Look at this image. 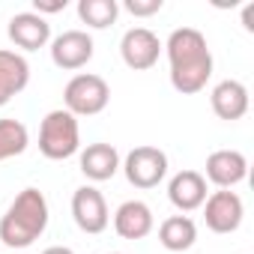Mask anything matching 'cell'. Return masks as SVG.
<instances>
[{
    "label": "cell",
    "mask_w": 254,
    "mask_h": 254,
    "mask_svg": "<svg viewBox=\"0 0 254 254\" xmlns=\"http://www.w3.org/2000/svg\"><path fill=\"white\" fill-rule=\"evenodd\" d=\"M171 63V84L183 96H194L212 78V51L206 36L194 27H177L162 45Z\"/></svg>",
    "instance_id": "cell-1"
},
{
    "label": "cell",
    "mask_w": 254,
    "mask_h": 254,
    "mask_svg": "<svg viewBox=\"0 0 254 254\" xmlns=\"http://www.w3.org/2000/svg\"><path fill=\"white\" fill-rule=\"evenodd\" d=\"M48 200L39 189H24L0 218V242L9 248H30L48 227Z\"/></svg>",
    "instance_id": "cell-2"
},
{
    "label": "cell",
    "mask_w": 254,
    "mask_h": 254,
    "mask_svg": "<svg viewBox=\"0 0 254 254\" xmlns=\"http://www.w3.org/2000/svg\"><path fill=\"white\" fill-rule=\"evenodd\" d=\"M78 150H81L78 117H72L66 108L48 111L39 126V153L51 162H63V159H72Z\"/></svg>",
    "instance_id": "cell-3"
},
{
    "label": "cell",
    "mask_w": 254,
    "mask_h": 254,
    "mask_svg": "<svg viewBox=\"0 0 254 254\" xmlns=\"http://www.w3.org/2000/svg\"><path fill=\"white\" fill-rule=\"evenodd\" d=\"M108 102H111V87L102 75L93 72L75 75L63 90V105L72 117H96L108 108Z\"/></svg>",
    "instance_id": "cell-4"
},
{
    "label": "cell",
    "mask_w": 254,
    "mask_h": 254,
    "mask_svg": "<svg viewBox=\"0 0 254 254\" xmlns=\"http://www.w3.org/2000/svg\"><path fill=\"white\" fill-rule=\"evenodd\" d=\"M120 168L135 189H156L168 177V156L159 147H135Z\"/></svg>",
    "instance_id": "cell-5"
},
{
    "label": "cell",
    "mask_w": 254,
    "mask_h": 254,
    "mask_svg": "<svg viewBox=\"0 0 254 254\" xmlns=\"http://www.w3.org/2000/svg\"><path fill=\"white\" fill-rule=\"evenodd\" d=\"M245 218V203L236 191L230 189H218L212 194H206L203 200V221L212 233H233L239 230Z\"/></svg>",
    "instance_id": "cell-6"
},
{
    "label": "cell",
    "mask_w": 254,
    "mask_h": 254,
    "mask_svg": "<svg viewBox=\"0 0 254 254\" xmlns=\"http://www.w3.org/2000/svg\"><path fill=\"white\" fill-rule=\"evenodd\" d=\"M120 54H123V63L129 69L147 72L162 57V39L150 27H132V30H126L123 39H120Z\"/></svg>",
    "instance_id": "cell-7"
},
{
    "label": "cell",
    "mask_w": 254,
    "mask_h": 254,
    "mask_svg": "<svg viewBox=\"0 0 254 254\" xmlns=\"http://www.w3.org/2000/svg\"><path fill=\"white\" fill-rule=\"evenodd\" d=\"M93 51H96V45L87 30H66L51 39V60L57 69H66V72L84 69L93 60Z\"/></svg>",
    "instance_id": "cell-8"
},
{
    "label": "cell",
    "mask_w": 254,
    "mask_h": 254,
    "mask_svg": "<svg viewBox=\"0 0 254 254\" xmlns=\"http://www.w3.org/2000/svg\"><path fill=\"white\" fill-rule=\"evenodd\" d=\"M72 218L75 224L84 230V233H102L111 221L108 215V203H105V194L96 189V186H81L75 189L72 194Z\"/></svg>",
    "instance_id": "cell-9"
},
{
    "label": "cell",
    "mask_w": 254,
    "mask_h": 254,
    "mask_svg": "<svg viewBox=\"0 0 254 254\" xmlns=\"http://www.w3.org/2000/svg\"><path fill=\"white\" fill-rule=\"evenodd\" d=\"M248 177V159L239 150H215L206 159V177L218 189H233Z\"/></svg>",
    "instance_id": "cell-10"
},
{
    "label": "cell",
    "mask_w": 254,
    "mask_h": 254,
    "mask_svg": "<svg viewBox=\"0 0 254 254\" xmlns=\"http://www.w3.org/2000/svg\"><path fill=\"white\" fill-rule=\"evenodd\" d=\"M9 39L21 51H39L51 42V24L36 12H18L9 21Z\"/></svg>",
    "instance_id": "cell-11"
},
{
    "label": "cell",
    "mask_w": 254,
    "mask_h": 254,
    "mask_svg": "<svg viewBox=\"0 0 254 254\" xmlns=\"http://www.w3.org/2000/svg\"><path fill=\"white\" fill-rule=\"evenodd\" d=\"M209 105L215 111L218 120H242L248 114V87L236 78H227V81H218L209 93Z\"/></svg>",
    "instance_id": "cell-12"
},
{
    "label": "cell",
    "mask_w": 254,
    "mask_h": 254,
    "mask_svg": "<svg viewBox=\"0 0 254 254\" xmlns=\"http://www.w3.org/2000/svg\"><path fill=\"white\" fill-rule=\"evenodd\" d=\"M30 84V63L9 48H0V108L9 105Z\"/></svg>",
    "instance_id": "cell-13"
},
{
    "label": "cell",
    "mask_w": 254,
    "mask_h": 254,
    "mask_svg": "<svg viewBox=\"0 0 254 254\" xmlns=\"http://www.w3.org/2000/svg\"><path fill=\"white\" fill-rule=\"evenodd\" d=\"M153 209L144 200H126L114 212V230L123 239H144L153 233Z\"/></svg>",
    "instance_id": "cell-14"
},
{
    "label": "cell",
    "mask_w": 254,
    "mask_h": 254,
    "mask_svg": "<svg viewBox=\"0 0 254 254\" xmlns=\"http://www.w3.org/2000/svg\"><path fill=\"white\" fill-rule=\"evenodd\" d=\"M168 197L180 212H194L206 200V180L197 171H180L168 183Z\"/></svg>",
    "instance_id": "cell-15"
},
{
    "label": "cell",
    "mask_w": 254,
    "mask_h": 254,
    "mask_svg": "<svg viewBox=\"0 0 254 254\" xmlns=\"http://www.w3.org/2000/svg\"><path fill=\"white\" fill-rule=\"evenodd\" d=\"M120 171V153L114 144H90L81 153V174L93 183H105Z\"/></svg>",
    "instance_id": "cell-16"
},
{
    "label": "cell",
    "mask_w": 254,
    "mask_h": 254,
    "mask_svg": "<svg viewBox=\"0 0 254 254\" xmlns=\"http://www.w3.org/2000/svg\"><path fill=\"white\" fill-rule=\"evenodd\" d=\"M159 242L168 251H189L197 242V224L189 215H171L159 227Z\"/></svg>",
    "instance_id": "cell-17"
},
{
    "label": "cell",
    "mask_w": 254,
    "mask_h": 254,
    "mask_svg": "<svg viewBox=\"0 0 254 254\" xmlns=\"http://www.w3.org/2000/svg\"><path fill=\"white\" fill-rule=\"evenodd\" d=\"M27 144H30V132L21 120H12V117L0 120V162L21 156Z\"/></svg>",
    "instance_id": "cell-18"
},
{
    "label": "cell",
    "mask_w": 254,
    "mask_h": 254,
    "mask_svg": "<svg viewBox=\"0 0 254 254\" xmlns=\"http://www.w3.org/2000/svg\"><path fill=\"white\" fill-rule=\"evenodd\" d=\"M117 15H120L117 0H78V18L93 30L111 27L117 21Z\"/></svg>",
    "instance_id": "cell-19"
},
{
    "label": "cell",
    "mask_w": 254,
    "mask_h": 254,
    "mask_svg": "<svg viewBox=\"0 0 254 254\" xmlns=\"http://www.w3.org/2000/svg\"><path fill=\"white\" fill-rule=\"evenodd\" d=\"M162 0H126V9H129L135 18H147V15H156L162 12Z\"/></svg>",
    "instance_id": "cell-20"
},
{
    "label": "cell",
    "mask_w": 254,
    "mask_h": 254,
    "mask_svg": "<svg viewBox=\"0 0 254 254\" xmlns=\"http://www.w3.org/2000/svg\"><path fill=\"white\" fill-rule=\"evenodd\" d=\"M66 9V0H33V12L36 15H54V12H63Z\"/></svg>",
    "instance_id": "cell-21"
},
{
    "label": "cell",
    "mask_w": 254,
    "mask_h": 254,
    "mask_svg": "<svg viewBox=\"0 0 254 254\" xmlns=\"http://www.w3.org/2000/svg\"><path fill=\"white\" fill-rule=\"evenodd\" d=\"M42 254H75L72 248H66V245H51V248H45Z\"/></svg>",
    "instance_id": "cell-22"
},
{
    "label": "cell",
    "mask_w": 254,
    "mask_h": 254,
    "mask_svg": "<svg viewBox=\"0 0 254 254\" xmlns=\"http://www.w3.org/2000/svg\"><path fill=\"white\" fill-rule=\"evenodd\" d=\"M111 254H123V251H111Z\"/></svg>",
    "instance_id": "cell-23"
}]
</instances>
